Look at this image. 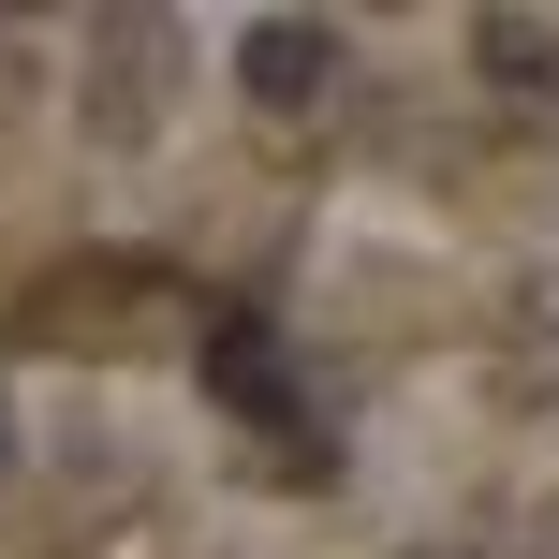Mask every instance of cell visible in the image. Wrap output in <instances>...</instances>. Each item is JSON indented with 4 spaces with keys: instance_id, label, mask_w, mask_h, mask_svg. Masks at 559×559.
<instances>
[{
    "instance_id": "obj_8",
    "label": "cell",
    "mask_w": 559,
    "mask_h": 559,
    "mask_svg": "<svg viewBox=\"0 0 559 559\" xmlns=\"http://www.w3.org/2000/svg\"><path fill=\"white\" fill-rule=\"evenodd\" d=\"M0 486H15V397H0Z\"/></svg>"
},
{
    "instance_id": "obj_1",
    "label": "cell",
    "mask_w": 559,
    "mask_h": 559,
    "mask_svg": "<svg viewBox=\"0 0 559 559\" xmlns=\"http://www.w3.org/2000/svg\"><path fill=\"white\" fill-rule=\"evenodd\" d=\"M192 368H206V397H222V413L265 442L280 486L324 472V427H309V383H295V354H280V324H251V309H206V324H192Z\"/></svg>"
},
{
    "instance_id": "obj_5",
    "label": "cell",
    "mask_w": 559,
    "mask_h": 559,
    "mask_svg": "<svg viewBox=\"0 0 559 559\" xmlns=\"http://www.w3.org/2000/svg\"><path fill=\"white\" fill-rule=\"evenodd\" d=\"M472 74L486 88H501V104H559V15H515V0H501V15H472Z\"/></svg>"
},
{
    "instance_id": "obj_4",
    "label": "cell",
    "mask_w": 559,
    "mask_h": 559,
    "mask_svg": "<svg viewBox=\"0 0 559 559\" xmlns=\"http://www.w3.org/2000/svg\"><path fill=\"white\" fill-rule=\"evenodd\" d=\"M236 104L280 118V133H309V118L338 104V29L324 15H251L236 29Z\"/></svg>"
},
{
    "instance_id": "obj_7",
    "label": "cell",
    "mask_w": 559,
    "mask_h": 559,
    "mask_svg": "<svg viewBox=\"0 0 559 559\" xmlns=\"http://www.w3.org/2000/svg\"><path fill=\"white\" fill-rule=\"evenodd\" d=\"M15 104H29V29L0 15V118H15Z\"/></svg>"
},
{
    "instance_id": "obj_2",
    "label": "cell",
    "mask_w": 559,
    "mask_h": 559,
    "mask_svg": "<svg viewBox=\"0 0 559 559\" xmlns=\"http://www.w3.org/2000/svg\"><path fill=\"white\" fill-rule=\"evenodd\" d=\"M177 59H192V29L163 15V0H118V15H88V147H147L177 104Z\"/></svg>"
},
{
    "instance_id": "obj_3",
    "label": "cell",
    "mask_w": 559,
    "mask_h": 559,
    "mask_svg": "<svg viewBox=\"0 0 559 559\" xmlns=\"http://www.w3.org/2000/svg\"><path fill=\"white\" fill-rule=\"evenodd\" d=\"M133 309H177V280L163 265H59L45 295L15 309V338H29V354H118Z\"/></svg>"
},
{
    "instance_id": "obj_6",
    "label": "cell",
    "mask_w": 559,
    "mask_h": 559,
    "mask_svg": "<svg viewBox=\"0 0 559 559\" xmlns=\"http://www.w3.org/2000/svg\"><path fill=\"white\" fill-rule=\"evenodd\" d=\"M515 397H559V280H531V295H515Z\"/></svg>"
}]
</instances>
